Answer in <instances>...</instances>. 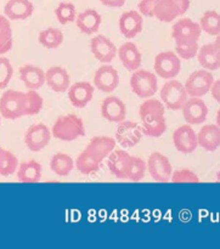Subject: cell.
<instances>
[{
    "instance_id": "cell-1",
    "label": "cell",
    "mask_w": 220,
    "mask_h": 249,
    "mask_svg": "<svg viewBox=\"0 0 220 249\" xmlns=\"http://www.w3.org/2000/svg\"><path fill=\"white\" fill-rule=\"evenodd\" d=\"M51 135L61 141L77 140L80 136L85 135V126L83 119L77 114H63L60 116L54 123L51 129Z\"/></svg>"
},
{
    "instance_id": "cell-2",
    "label": "cell",
    "mask_w": 220,
    "mask_h": 249,
    "mask_svg": "<svg viewBox=\"0 0 220 249\" xmlns=\"http://www.w3.org/2000/svg\"><path fill=\"white\" fill-rule=\"evenodd\" d=\"M0 114L10 121L26 116V92L6 90L0 97Z\"/></svg>"
},
{
    "instance_id": "cell-3",
    "label": "cell",
    "mask_w": 220,
    "mask_h": 249,
    "mask_svg": "<svg viewBox=\"0 0 220 249\" xmlns=\"http://www.w3.org/2000/svg\"><path fill=\"white\" fill-rule=\"evenodd\" d=\"M130 88L138 97H152L158 90L157 74L146 70L134 71L130 78Z\"/></svg>"
},
{
    "instance_id": "cell-4",
    "label": "cell",
    "mask_w": 220,
    "mask_h": 249,
    "mask_svg": "<svg viewBox=\"0 0 220 249\" xmlns=\"http://www.w3.org/2000/svg\"><path fill=\"white\" fill-rule=\"evenodd\" d=\"M161 101L163 102L168 109L172 111H178L182 109L186 100L189 99L185 85L182 84L179 80L168 79V82L161 89Z\"/></svg>"
},
{
    "instance_id": "cell-5",
    "label": "cell",
    "mask_w": 220,
    "mask_h": 249,
    "mask_svg": "<svg viewBox=\"0 0 220 249\" xmlns=\"http://www.w3.org/2000/svg\"><path fill=\"white\" fill-rule=\"evenodd\" d=\"M155 73L163 79H173L182 71V58L174 51H162L156 55Z\"/></svg>"
},
{
    "instance_id": "cell-6",
    "label": "cell",
    "mask_w": 220,
    "mask_h": 249,
    "mask_svg": "<svg viewBox=\"0 0 220 249\" xmlns=\"http://www.w3.org/2000/svg\"><path fill=\"white\" fill-rule=\"evenodd\" d=\"M214 77L208 70L195 71L187 78L185 83V89L190 97H202L211 91Z\"/></svg>"
},
{
    "instance_id": "cell-7",
    "label": "cell",
    "mask_w": 220,
    "mask_h": 249,
    "mask_svg": "<svg viewBox=\"0 0 220 249\" xmlns=\"http://www.w3.org/2000/svg\"><path fill=\"white\" fill-rule=\"evenodd\" d=\"M147 164L148 173L155 181L168 182L170 181V177L173 173V167L167 156L160 152H152L148 157Z\"/></svg>"
},
{
    "instance_id": "cell-8",
    "label": "cell",
    "mask_w": 220,
    "mask_h": 249,
    "mask_svg": "<svg viewBox=\"0 0 220 249\" xmlns=\"http://www.w3.org/2000/svg\"><path fill=\"white\" fill-rule=\"evenodd\" d=\"M51 130L45 124H33L24 134V143L32 152H39L49 145Z\"/></svg>"
},
{
    "instance_id": "cell-9",
    "label": "cell",
    "mask_w": 220,
    "mask_h": 249,
    "mask_svg": "<svg viewBox=\"0 0 220 249\" xmlns=\"http://www.w3.org/2000/svg\"><path fill=\"white\" fill-rule=\"evenodd\" d=\"M143 129L135 122L122 121L118 123L116 130V141L123 147H134L140 142L143 138Z\"/></svg>"
},
{
    "instance_id": "cell-10",
    "label": "cell",
    "mask_w": 220,
    "mask_h": 249,
    "mask_svg": "<svg viewBox=\"0 0 220 249\" xmlns=\"http://www.w3.org/2000/svg\"><path fill=\"white\" fill-rule=\"evenodd\" d=\"M173 143L179 152L184 155H190L195 152L199 147V140H197L196 131L192 129L190 124H184L175 129L173 133Z\"/></svg>"
},
{
    "instance_id": "cell-11",
    "label": "cell",
    "mask_w": 220,
    "mask_h": 249,
    "mask_svg": "<svg viewBox=\"0 0 220 249\" xmlns=\"http://www.w3.org/2000/svg\"><path fill=\"white\" fill-rule=\"evenodd\" d=\"M183 117L190 125L202 124L208 117V106L201 97H190L182 107Z\"/></svg>"
},
{
    "instance_id": "cell-12",
    "label": "cell",
    "mask_w": 220,
    "mask_h": 249,
    "mask_svg": "<svg viewBox=\"0 0 220 249\" xmlns=\"http://www.w3.org/2000/svg\"><path fill=\"white\" fill-rule=\"evenodd\" d=\"M94 85L100 91L111 94L119 85V74L111 65H104L96 70L94 74Z\"/></svg>"
},
{
    "instance_id": "cell-13",
    "label": "cell",
    "mask_w": 220,
    "mask_h": 249,
    "mask_svg": "<svg viewBox=\"0 0 220 249\" xmlns=\"http://www.w3.org/2000/svg\"><path fill=\"white\" fill-rule=\"evenodd\" d=\"M202 29L200 23L191 18H180L172 28V36L174 41H199Z\"/></svg>"
},
{
    "instance_id": "cell-14",
    "label": "cell",
    "mask_w": 220,
    "mask_h": 249,
    "mask_svg": "<svg viewBox=\"0 0 220 249\" xmlns=\"http://www.w3.org/2000/svg\"><path fill=\"white\" fill-rule=\"evenodd\" d=\"M90 50L97 61L102 63H110L117 56L118 49L111 39L100 34V36H95L90 40Z\"/></svg>"
},
{
    "instance_id": "cell-15",
    "label": "cell",
    "mask_w": 220,
    "mask_h": 249,
    "mask_svg": "<svg viewBox=\"0 0 220 249\" xmlns=\"http://www.w3.org/2000/svg\"><path fill=\"white\" fill-rule=\"evenodd\" d=\"M131 156L126 150L114 148L111 155L107 157V168L117 179L127 180Z\"/></svg>"
},
{
    "instance_id": "cell-16",
    "label": "cell",
    "mask_w": 220,
    "mask_h": 249,
    "mask_svg": "<svg viewBox=\"0 0 220 249\" xmlns=\"http://www.w3.org/2000/svg\"><path fill=\"white\" fill-rule=\"evenodd\" d=\"M94 90V85L90 84L89 82H77L68 88V100L75 108H83L92 100Z\"/></svg>"
},
{
    "instance_id": "cell-17",
    "label": "cell",
    "mask_w": 220,
    "mask_h": 249,
    "mask_svg": "<svg viewBox=\"0 0 220 249\" xmlns=\"http://www.w3.org/2000/svg\"><path fill=\"white\" fill-rule=\"evenodd\" d=\"M117 141L116 139L110 138V136H95L90 140L89 145L87 146V152L92 155L97 162L102 163L112 151L116 148Z\"/></svg>"
},
{
    "instance_id": "cell-18",
    "label": "cell",
    "mask_w": 220,
    "mask_h": 249,
    "mask_svg": "<svg viewBox=\"0 0 220 249\" xmlns=\"http://www.w3.org/2000/svg\"><path fill=\"white\" fill-rule=\"evenodd\" d=\"M143 15L136 10H130L122 14L119 17V31L126 38H135L143 31Z\"/></svg>"
},
{
    "instance_id": "cell-19",
    "label": "cell",
    "mask_w": 220,
    "mask_h": 249,
    "mask_svg": "<svg viewBox=\"0 0 220 249\" xmlns=\"http://www.w3.org/2000/svg\"><path fill=\"white\" fill-rule=\"evenodd\" d=\"M101 114L111 123H119L127 117V107L117 96H107L101 104Z\"/></svg>"
},
{
    "instance_id": "cell-20",
    "label": "cell",
    "mask_w": 220,
    "mask_h": 249,
    "mask_svg": "<svg viewBox=\"0 0 220 249\" xmlns=\"http://www.w3.org/2000/svg\"><path fill=\"white\" fill-rule=\"evenodd\" d=\"M45 83L53 91L66 92L71 85L70 74L60 66H54L45 72Z\"/></svg>"
},
{
    "instance_id": "cell-21",
    "label": "cell",
    "mask_w": 220,
    "mask_h": 249,
    "mask_svg": "<svg viewBox=\"0 0 220 249\" xmlns=\"http://www.w3.org/2000/svg\"><path fill=\"white\" fill-rule=\"evenodd\" d=\"M33 11L34 5L31 0H9L4 7V15L10 21L29 18Z\"/></svg>"
},
{
    "instance_id": "cell-22",
    "label": "cell",
    "mask_w": 220,
    "mask_h": 249,
    "mask_svg": "<svg viewBox=\"0 0 220 249\" xmlns=\"http://www.w3.org/2000/svg\"><path fill=\"white\" fill-rule=\"evenodd\" d=\"M101 15L94 9L85 10L75 17V24H77L78 29L82 33L88 34V36L97 33L100 26H101Z\"/></svg>"
},
{
    "instance_id": "cell-23",
    "label": "cell",
    "mask_w": 220,
    "mask_h": 249,
    "mask_svg": "<svg viewBox=\"0 0 220 249\" xmlns=\"http://www.w3.org/2000/svg\"><path fill=\"white\" fill-rule=\"evenodd\" d=\"M117 55L119 56V60L128 71L134 72L141 66V53L138 46L131 41H126L122 44L117 50Z\"/></svg>"
},
{
    "instance_id": "cell-24",
    "label": "cell",
    "mask_w": 220,
    "mask_h": 249,
    "mask_svg": "<svg viewBox=\"0 0 220 249\" xmlns=\"http://www.w3.org/2000/svg\"><path fill=\"white\" fill-rule=\"evenodd\" d=\"M19 79L27 89L38 90L45 84V72L34 65H24L19 68Z\"/></svg>"
},
{
    "instance_id": "cell-25",
    "label": "cell",
    "mask_w": 220,
    "mask_h": 249,
    "mask_svg": "<svg viewBox=\"0 0 220 249\" xmlns=\"http://www.w3.org/2000/svg\"><path fill=\"white\" fill-rule=\"evenodd\" d=\"M199 146L208 152H214L220 147V128L217 124H207L197 134Z\"/></svg>"
},
{
    "instance_id": "cell-26",
    "label": "cell",
    "mask_w": 220,
    "mask_h": 249,
    "mask_svg": "<svg viewBox=\"0 0 220 249\" xmlns=\"http://www.w3.org/2000/svg\"><path fill=\"white\" fill-rule=\"evenodd\" d=\"M139 116L143 123H148V122L163 118L165 117V106L160 100L148 97L140 105Z\"/></svg>"
},
{
    "instance_id": "cell-27",
    "label": "cell",
    "mask_w": 220,
    "mask_h": 249,
    "mask_svg": "<svg viewBox=\"0 0 220 249\" xmlns=\"http://www.w3.org/2000/svg\"><path fill=\"white\" fill-rule=\"evenodd\" d=\"M41 172H43V168L40 163L37 160H26V162L19 163L16 174L18 181L24 182V184H34V182L40 181Z\"/></svg>"
},
{
    "instance_id": "cell-28",
    "label": "cell",
    "mask_w": 220,
    "mask_h": 249,
    "mask_svg": "<svg viewBox=\"0 0 220 249\" xmlns=\"http://www.w3.org/2000/svg\"><path fill=\"white\" fill-rule=\"evenodd\" d=\"M197 58H199L200 65L204 70H208L212 72V71H217L220 68V58L218 53H217L214 41L202 45L197 53Z\"/></svg>"
},
{
    "instance_id": "cell-29",
    "label": "cell",
    "mask_w": 220,
    "mask_h": 249,
    "mask_svg": "<svg viewBox=\"0 0 220 249\" xmlns=\"http://www.w3.org/2000/svg\"><path fill=\"white\" fill-rule=\"evenodd\" d=\"M180 16V11L173 0H158L155 7V17L161 22H172Z\"/></svg>"
},
{
    "instance_id": "cell-30",
    "label": "cell",
    "mask_w": 220,
    "mask_h": 249,
    "mask_svg": "<svg viewBox=\"0 0 220 249\" xmlns=\"http://www.w3.org/2000/svg\"><path fill=\"white\" fill-rule=\"evenodd\" d=\"M74 168V160L67 153H55L50 160V169L58 177H67Z\"/></svg>"
},
{
    "instance_id": "cell-31",
    "label": "cell",
    "mask_w": 220,
    "mask_h": 249,
    "mask_svg": "<svg viewBox=\"0 0 220 249\" xmlns=\"http://www.w3.org/2000/svg\"><path fill=\"white\" fill-rule=\"evenodd\" d=\"M14 45V36L10 19L5 15H0V55L9 53Z\"/></svg>"
},
{
    "instance_id": "cell-32",
    "label": "cell",
    "mask_w": 220,
    "mask_h": 249,
    "mask_svg": "<svg viewBox=\"0 0 220 249\" xmlns=\"http://www.w3.org/2000/svg\"><path fill=\"white\" fill-rule=\"evenodd\" d=\"M38 41L46 49H57L63 43V33L58 28H46L39 33Z\"/></svg>"
},
{
    "instance_id": "cell-33",
    "label": "cell",
    "mask_w": 220,
    "mask_h": 249,
    "mask_svg": "<svg viewBox=\"0 0 220 249\" xmlns=\"http://www.w3.org/2000/svg\"><path fill=\"white\" fill-rule=\"evenodd\" d=\"M200 26L203 32L209 36H218L220 34V14L214 10H208L202 15L200 19Z\"/></svg>"
},
{
    "instance_id": "cell-34",
    "label": "cell",
    "mask_w": 220,
    "mask_h": 249,
    "mask_svg": "<svg viewBox=\"0 0 220 249\" xmlns=\"http://www.w3.org/2000/svg\"><path fill=\"white\" fill-rule=\"evenodd\" d=\"M100 165L101 163L97 162L92 155H89L87 150L80 152V155L75 160V167H77L78 172H80V174L83 175L94 174L100 169Z\"/></svg>"
},
{
    "instance_id": "cell-35",
    "label": "cell",
    "mask_w": 220,
    "mask_h": 249,
    "mask_svg": "<svg viewBox=\"0 0 220 249\" xmlns=\"http://www.w3.org/2000/svg\"><path fill=\"white\" fill-rule=\"evenodd\" d=\"M18 164L19 163L16 156L0 146V175L10 177V175L15 174L17 172Z\"/></svg>"
},
{
    "instance_id": "cell-36",
    "label": "cell",
    "mask_w": 220,
    "mask_h": 249,
    "mask_svg": "<svg viewBox=\"0 0 220 249\" xmlns=\"http://www.w3.org/2000/svg\"><path fill=\"white\" fill-rule=\"evenodd\" d=\"M55 16L57 18L58 23L62 24V26L70 23V22L75 21V17H77L75 6L72 2H60L58 6L55 9Z\"/></svg>"
},
{
    "instance_id": "cell-37",
    "label": "cell",
    "mask_w": 220,
    "mask_h": 249,
    "mask_svg": "<svg viewBox=\"0 0 220 249\" xmlns=\"http://www.w3.org/2000/svg\"><path fill=\"white\" fill-rule=\"evenodd\" d=\"M146 169H147V164L143 158L131 156V162L128 170V179L134 182L141 181L145 178Z\"/></svg>"
},
{
    "instance_id": "cell-38",
    "label": "cell",
    "mask_w": 220,
    "mask_h": 249,
    "mask_svg": "<svg viewBox=\"0 0 220 249\" xmlns=\"http://www.w3.org/2000/svg\"><path fill=\"white\" fill-rule=\"evenodd\" d=\"M44 100L37 90L28 89L26 92V116H36L41 111Z\"/></svg>"
},
{
    "instance_id": "cell-39",
    "label": "cell",
    "mask_w": 220,
    "mask_h": 249,
    "mask_svg": "<svg viewBox=\"0 0 220 249\" xmlns=\"http://www.w3.org/2000/svg\"><path fill=\"white\" fill-rule=\"evenodd\" d=\"M141 129H143V134L150 138H160L167 130V121L165 117L156 121L148 122V123L141 124Z\"/></svg>"
},
{
    "instance_id": "cell-40",
    "label": "cell",
    "mask_w": 220,
    "mask_h": 249,
    "mask_svg": "<svg viewBox=\"0 0 220 249\" xmlns=\"http://www.w3.org/2000/svg\"><path fill=\"white\" fill-rule=\"evenodd\" d=\"M199 41H177L175 53L183 60H191L199 53Z\"/></svg>"
},
{
    "instance_id": "cell-41",
    "label": "cell",
    "mask_w": 220,
    "mask_h": 249,
    "mask_svg": "<svg viewBox=\"0 0 220 249\" xmlns=\"http://www.w3.org/2000/svg\"><path fill=\"white\" fill-rule=\"evenodd\" d=\"M14 74V68L11 62L7 57L1 56L0 57V89H5L9 85Z\"/></svg>"
},
{
    "instance_id": "cell-42",
    "label": "cell",
    "mask_w": 220,
    "mask_h": 249,
    "mask_svg": "<svg viewBox=\"0 0 220 249\" xmlns=\"http://www.w3.org/2000/svg\"><path fill=\"white\" fill-rule=\"evenodd\" d=\"M170 181L174 182V184H179V182H200V178L199 175L195 174L190 169H178L175 172L173 170Z\"/></svg>"
},
{
    "instance_id": "cell-43",
    "label": "cell",
    "mask_w": 220,
    "mask_h": 249,
    "mask_svg": "<svg viewBox=\"0 0 220 249\" xmlns=\"http://www.w3.org/2000/svg\"><path fill=\"white\" fill-rule=\"evenodd\" d=\"M158 0H140L139 1V12L143 16L146 17H155V7Z\"/></svg>"
},
{
    "instance_id": "cell-44",
    "label": "cell",
    "mask_w": 220,
    "mask_h": 249,
    "mask_svg": "<svg viewBox=\"0 0 220 249\" xmlns=\"http://www.w3.org/2000/svg\"><path fill=\"white\" fill-rule=\"evenodd\" d=\"M213 96V99L216 100L218 104H220V79L218 80H214L213 84H212L211 88V91H209Z\"/></svg>"
},
{
    "instance_id": "cell-45",
    "label": "cell",
    "mask_w": 220,
    "mask_h": 249,
    "mask_svg": "<svg viewBox=\"0 0 220 249\" xmlns=\"http://www.w3.org/2000/svg\"><path fill=\"white\" fill-rule=\"evenodd\" d=\"M180 11V16L185 15V12L190 9V0H173Z\"/></svg>"
},
{
    "instance_id": "cell-46",
    "label": "cell",
    "mask_w": 220,
    "mask_h": 249,
    "mask_svg": "<svg viewBox=\"0 0 220 249\" xmlns=\"http://www.w3.org/2000/svg\"><path fill=\"white\" fill-rule=\"evenodd\" d=\"M99 1L107 7H122L127 0H99Z\"/></svg>"
},
{
    "instance_id": "cell-47",
    "label": "cell",
    "mask_w": 220,
    "mask_h": 249,
    "mask_svg": "<svg viewBox=\"0 0 220 249\" xmlns=\"http://www.w3.org/2000/svg\"><path fill=\"white\" fill-rule=\"evenodd\" d=\"M214 45H216V49H217V53H218V56L220 58V34H218L216 38V41H214Z\"/></svg>"
},
{
    "instance_id": "cell-48",
    "label": "cell",
    "mask_w": 220,
    "mask_h": 249,
    "mask_svg": "<svg viewBox=\"0 0 220 249\" xmlns=\"http://www.w3.org/2000/svg\"><path fill=\"white\" fill-rule=\"evenodd\" d=\"M216 121H217V125H218L219 128H220V108L218 109V112H217V118H216Z\"/></svg>"
},
{
    "instance_id": "cell-49",
    "label": "cell",
    "mask_w": 220,
    "mask_h": 249,
    "mask_svg": "<svg viewBox=\"0 0 220 249\" xmlns=\"http://www.w3.org/2000/svg\"><path fill=\"white\" fill-rule=\"evenodd\" d=\"M0 123H1V114H0Z\"/></svg>"
}]
</instances>
